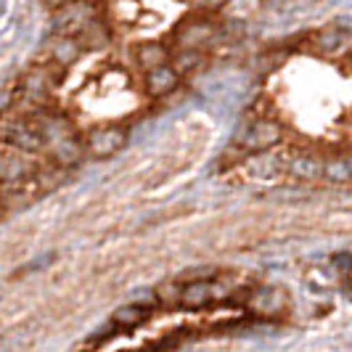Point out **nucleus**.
Segmentation results:
<instances>
[{
    "instance_id": "nucleus-1",
    "label": "nucleus",
    "mask_w": 352,
    "mask_h": 352,
    "mask_svg": "<svg viewBox=\"0 0 352 352\" xmlns=\"http://www.w3.org/2000/svg\"><path fill=\"white\" fill-rule=\"evenodd\" d=\"M217 37V24L214 19L210 16H188L183 19L173 32V43L170 45V53L173 51H196L204 53L214 43Z\"/></svg>"
},
{
    "instance_id": "nucleus-2",
    "label": "nucleus",
    "mask_w": 352,
    "mask_h": 352,
    "mask_svg": "<svg viewBox=\"0 0 352 352\" xmlns=\"http://www.w3.org/2000/svg\"><path fill=\"white\" fill-rule=\"evenodd\" d=\"M127 143V130L122 124H104V127H93L88 135H82L85 154L93 159L114 157L120 148Z\"/></svg>"
},
{
    "instance_id": "nucleus-3",
    "label": "nucleus",
    "mask_w": 352,
    "mask_h": 352,
    "mask_svg": "<svg viewBox=\"0 0 352 352\" xmlns=\"http://www.w3.org/2000/svg\"><path fill=\"white\" fill-rule=\"evenodd\" d=\"M48 61L53 64H61V67H67L72 69L82 56H85V45L77 40V37L72 35H64V32H56V35L48 40V45H45V53H43Z\"/></svg>"
},
{
    "instance_id": "nucleus-4",
    "label": "nucleus",
    "mask_w": 352,
    "mask_h": 352,
    "mask_svg": "<svg viewBox=\"0 0 352 352\" xmlns=\"http://www.w3.org/2000/svg\"><path fill=\"white\" fill-rule=\"evenodd\" d=\"M281 138V127L267 120H257V122L247 124L241 133H239V146L249 148V151H265L270 148L273 143H278Z\"/></svg>"
},
{
    "instance_id": "nucleus-5",
    "label": "nucleus",
    "mask_w": 352,
    "mask_h": 352,
    "mask_svg": "<svg viewBox=\"0 0 352 352\" xmlns=\"http://www.w3.org/2000/svg\"><path fill=\"white\" fill-rule=\"evenodd\" d=\"M180 82V74L173 69V64H159V67H151V69L143 72V85H146V93L154 96V98H162L167 93H173Z\"/></svg>"
},
{
    "instance_id": "nucleus-6",
    "label": "nucleus",
    "mask_w": 352,
    "mask_h": 352,
    "mask_svg": "<svg viewBox=\"0 0 352 352\" xmlns=\"http://www.w3.org/2000/svg\"><path fill=\"white\" fill-rule=\"evenodd\" d=\"M217 297H226V292L214 289V283H210V281L186 283V286L180 289V294H177L180 305H186V307H204V305H210V302L217 300Z\"/></svg>"
},
{
    "instance_id": "nucleus-7",
    "label": "nucleus",
    "mask_w": 352,
    "mask_h": 352,
    "mask_svg": "<svg viewBox=\"0 0 352 352\" xmlns=\"http://www.w3.org/2000/svg\"><path fill=\"white\" fill-rule=\"evenodd\" d=\"M135 61L143 72L159 67V64H167L170 61V45L167 43H143L135 51Z\"/></svg>"
},
{
    "instance_id": "nucleus-8",
    "label": "nucleus",
    "mask_w": 352,
    "mask_h": 352,
    "mask_svg": "<svg viewBox=\"0 0 352 352\" xmlns=\"http://www.w3.org/2000/svg\"><path fill=\"white\" fill-rule=\"evenodd\" d=\"M148 316H151V307H146V305H124V307H120L111 316V326H117V329H135Z\"/></svg>"
},
{
    "instance_id": "nucleus-9",
    "label": "nucleus",
    "mask_w": 352,
    "mask_h": 352,
    "mask_svg": "<svg viewBox=\"0 0 352 352\" xmlns=\"http://www.w3.org/2000/svg\"><path fill=\"white\" fill-rule=\"evenodd\" d=\"M289 173L302 177V180H313V177L323 175V159L313 157V154H300L289 162Z\"/></svg>"
},
{
    "instance_id": "nucleus-10",
    "label": "nucleus",
    "mask_w": 352,
    "mask_h": 352,
    "mask_svg": "<svg viewBox=\"0 0 352 352\" xmlns=\"http://www.w3.org/2000/svg\"><path fill=\"white\" fill-rule=\"evenodd\" d=\"M326 180L331 183H347L352 180V167L347 162V154L344 157H331V159H323V175Z\"/></svg>"
},
{
    "instance_id": "nucleus-11",
    "label": "nucleus",
    "mask_w": 352,
    "mask_h": 352,
    "mask_svg": "<svg viewBox=\"0 0 352 352\" xmlns=\"http://www.w3.org/2000/svg\"><path fill=\"white\" fill-rule=\"evenodd\" d=\"M347 162H350V167H352V151H350V154H347Z\"/></svg>"
}]
</instances>
